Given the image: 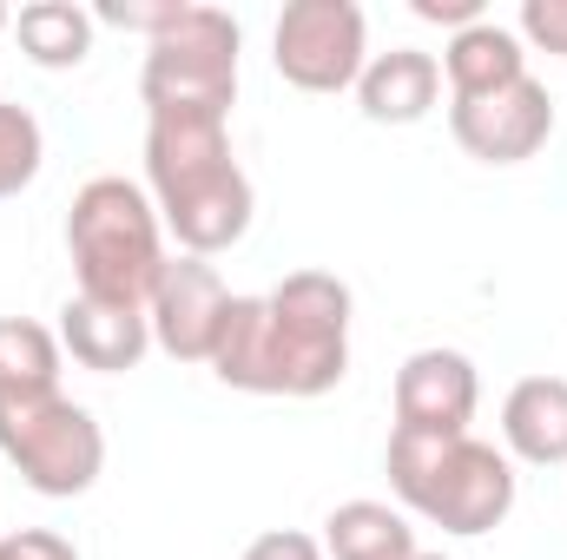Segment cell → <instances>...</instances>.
<instances>
[{
  "label": "cell",
  "mask_w": 567,
  "mask_h": 560,
  "mask_svg": "<svg viewBox=\"0 0 567 560\" xmlns=\"http://www.w3.org/2000/svg\"><path fill=\"white\" fill-rule=\"evenodd\" d=\"M271 60L297 93H343L370 66V27L357 0H290L271 27Z\"/></svg>",
  "instance_id": "cell-7"
},
{
  "label": "cell",
  "mask_w": 567,
  "mask_h": 560,
  "mask_svg": "<svg viewBox=\"0 0 567 560\" xmlns=\"http://www.w3.org/2000/svg\"><path fill=\"white\" fill-rule=\"evenodd\" d=\"M140 100L145 113H218V120H231V100H238V20L225 7L192 0L172 33L145 40Z\"/></svg>",
  "instance_id": "cell-6"
},
{
  "label": "cell",
  "mask_w": 567,
  "mask_h": 560,
  "mask_svg": "<svg viewBox=\"0 0 567 560\" xmlns=\"http://www.w3.org/2000/svg\"><path fill=\"white\" fill-rule=\"evenodd\" d=\"M0 455L20 468L33 495L73 501L100 481L106 468V435L93 409H80L60 390H13L0 396Z\"/></svg>",
  "instance_id": "cell-5"
},
{
  "label": "cell",
  "mask_w": 567,
  "mask_h": 560,
  "mask_svg": "<svg viewBox=\"0 0 567 560\" xmlns=\"http://www.w3.org/2000/svg\"><path fill=\"white\" fill-rule=\"evenodd\" d=\"M225 303H231V290H225V278H218L212 258L172 251L165 271H158V283H152V297H145L152 343H158L172 363H212V343H218Z\"/></svg>",
  "instance_id": "cell-9"
},
{
  "label": "cell",
  "mask_w": 567,
  "mask_h": 560,
  "mask_svg": "<svg viewBox=\"0 0 567 560\" xmlns=\"http://www.w3.org/2000/svg\"><path fill=\"white\" fill-rule=\"evenodd\" d=\"M205 370L245 396H330L350 376V283L290 271L265 297H231Z\"/></svg>",
  "instance_id": "cell-1"
},
{
  "label": "cell",
  "mask_w": 567,
  "mask_h": 560,
  "mask_svg": "<svg viewBox=\"0 0 567 560\" xmlns=\"http://www.w3.org/2000/svg\"><path fill=\"white\" fill-rule=\"evenodd\" d=\"M515 33H522L528 46H542V53L567 60V0H522Z\"/></svg>",
  "instance_id": "cell-20"
},
{
  "label": "cell",
  "mask_w": 567,
  "mask_h": 560,
  "mask_svg": "<svg viewBox=\"0 0 567 560\" xmlns=\"http://www.w3.org/2000/svg\"><path fill=\"white\" fill-rule=\"evenodd\" d=\"M0 560H80V548L53 528H20V535H0Z\"/></svg>",
  "instance_id": "cell-21"
},
{
  "label": "cell",
  "mask_w": 567,
  "mask_h": 560,
  "mask_svg": "<svg viewBox=\"0 0 567 560\" xmlns=\"http://www.w3.org/2000/svg\"><path fill=\"white\" fill-rule=\"evenodd\" d=\"M323 554L330 560H410L416 554V528L390 501H343L323 521Z\"/></svg>",
  "instance_id": "cell-15"
},
{
  "label": "cell",
  "mask_w": 567,
  "mask_h": 560,
  "mask_svg": "<svg viewBox=\"0 0 567 560\" xmlns=\"http://www.w3.org/2000/svg\"><path fill=\"white\" fill-rule=\"evenodd\" d=\"M435 100H442V66H435V53H423V46L370 53L363 80H357V106L377 126H416V120L435 113Z\"/></svg>",
  "instance_id": "cell-12"
},
{
  "label": "cell",
  "mask_w": 567,
  "mask_h": 560,
  "mask_svg": "<svg viewBox=\"0 0 567 560\" xmlns=\"http://www.w3.org/2000/svg\"><path fill=\"white\" fill-rule=\"evenodd\" d=\"M60 330L33 317H0V396L13 390H60Z\"/></svg>",
  "instance_id": "cell-17"
},
{
  "label": "cell",
  "mask_w": 567,
  "mask_h": 560,
  "mask_svg": "<svg viewBox=\"0 0 567 560\" xmlns=\"http://www.w3.org/2000/svg\"><path fill=\"white\" fill-rule=\"evenodd\" d=\"M13 40L33 66L60 73V66H80L93 53V13L73 7V0H27L13 13Z\"/></svg>",
  "instance_id": "cell-16"
},
{
  "label": "cell",
  "mask_w": 567,
  "mask_h": 560,
  "mask_svg": "<svg viewBox=\"0 0 567 560\" xmlns=\"http://www.w3.org/2000/svg\"><path fill=\"white\" fill-rule=\"evenodd\" d=\"M390 488L410 515L435 521L442 535H488L515 508V462L475 435H403L390 428Z\"/></svg>",
  "instance_id": "cell-3"
},
{
  "label": "cell",
  "mask_w": 567,
  "mask_h": 560,
  "mask_svg": "<svg viewBox=\"0 0 567 560\" xmlns=\"http://www.w3.org/2000/svg\"><path fill=\"white\" fill-rule=\"evenodd\" d=\"M502 442L528 468H567V376H522L502 403Z\"/></svg>",
  "instance_id": "cell-13"
},
{
  "label": "cell",
  "mask_w": 567,
  "mask_h": 560,
  "mask_svg": "<svg viewBox=\"0 0 567 560\" xmlns=\"http://www.w3.org/2000/svg\"><path fill=\"white\" fill-rule=\"evenodd\" d=\"M60 350L80 370H93V376H126V370H140V356L152 350V317L126 310V303H100V297H66Z\"/></svg>",
  "instance_id": "cell-11"
},
{
  "label": "cell",
  "mask_w": 567,
  "mask_h": 560,
  "mask_svg": "<svg viewBox=\"0 0 567 560\" xmlns=\"http://www.w3.org/2000/svg\"><path fill=\"white\" fill-rule=\"evenodd\" d=\"M449 133L482 165H522L555 133V100L528 73L515 86H495V93H475V100H449Z\"/></svg>",
  "instance_id": "cell-8"
},
{
  "label": "cell",
  "mask_w": 567,
  "mask_h": 560,
  "mask_svg": "<svg viewBox=\"0 0 567 560\" xmlns=\"http://www.w3.org/2000/svg\"><path fill=\"white\" fill-rule=\"evenodd\" d=\"M185 7H192V0H100V7H93V20L158 40V33H172V27L185 20Z\"/></svg>",
  "instance_id": "cell-19"
},
{
  "label": "cell",
  "mask_w": 567,
  "mask_h": 560,
  "mask_svg": "<svg viewBox=\"0 0 567 560\" xmlns=\"http://www.w3.org/2000/svg\"><path fill=\"white\" fill-rule=\"evenodd\" d=\"M410 560H449V554H423V548H416V554H410Z\"/></svg>",
  "instance_id": "cell-25"
},
{
  "label": "cell",
  "mask_w": 567,
  "mask_h": 560,
  "mask_svg": "<svg viewBox=\"0 0 567 560\" xmlns=\"http://www.w3.org/2000/svg\"><path fill=\"white\" fill-rule=\"evenodd\" d=\"M145 198L192 258H218L251 231V178L218 113H145Z\"/></svg>",
  "instance_id": "cell-2"
},
{
  "label": "cell",
  "mask_w": 567,
  "mask_h": 560,
  "mask_svg": "<svg viewBox=\"0 0 567 560\" xmlns=\"http://www.w3.org/2000/svg\"><path fill=\"white\" fill-rule=\"evenodd\" d=\"M40 158H47V133L27 106L0 100V198H20L33 178H40Z\"/></svg>",
  "instance_id": "cell-18"
},
{
  "label": "cell",
  "mask_w": 567,
  "mask_h": 560,
  "mask_svg": "<svg viewBox=\"0 0 567 560\" xmlns=\"http://www.w3.org/2000/svg\"><path fill=\"white\" fill-rule=\"evenodd\" d=\"M66 251H73V271H80V297H100V303H126L145 310L152 283L165 271V225L145 198V185L106 172V178H86L73 191V211H66Z\"/></svg>",
  "instance_id": "cell-4"
},
{
  "label": "cell",
  "mask_w": 567,
  "mask_h": 560,
  "mask_svg": "<svg viewBox=\"0 0 567 560\" xmlns=\"http://www.w3.org/2000/svg\"><path fill=\"white\" fill-rule=\"evenodd\" d=\"M482 403V376L462 350H416L396 370V428L403 435H468Z\"/></svg>",
  "instance_id": "cell-10"
},
{
  "label": "cell",
  "mask_w": 567,
  "mask_h": 560,
  "mask_svg": "<svg viewBox=\"0 0 567 560\" xmlns=\"http://www.w3.org/2000/svg\"><path fill=\"white\" fill-rule=\"evenodd\" d=\"M410 13L416 20H429V27H475V20H488V7L482 0H410Z\"/></svg>",
  "instance_id": "cell-23"
},
{
  "label": "cell",
  "mask_w": 567,
  "mask_h": 560,
  "mask_svg": "<svg viewBox=\"0 0 567 560\" xmlns=\"http://www.w3.org/2000/svg\"><path fill=\"white\" fill-rule=\"evenodd\" d=\"M238 560H330V554H323V541H310L297 528H271V535H258Z\"/></svg>",
  "instance_id": "cell-22"
},
{
  "label": "cell",
  "mask_w": 567,
  "mask_h": 560,
  "mask_svg": "<svg viewBox=\"0 0 567 560\" xmlns=\"http://www.w3.org/2000/svg\"><path fill=\"white\" fill-rule=\"evenodd\" d=\"M0 33H13V13H7V7H0Z\"/></svg>",
  "instance_id": "cell-24"
},
{
  "label": "cell",
  "mask_w": 567,
  "mask_h": 560,
  "mask_svg": "<svg viewBox=\"0 0 567 560\" xmlns=\"http://www.w3.org/2000/svg\"><path fill=\"white\" fill-rule=\"evenodd\" d=\"M442 73H449V100H475V93H495V86L528 80V46H522L515 27H502V20H475V27L449 33V46H442Z\"/></svg>",
  "instance_id": "cell-14"
}]
</instances>
